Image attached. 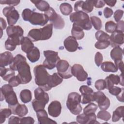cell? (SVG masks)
I'll use <instances>...</instances> for the list:
<instances>
[{
  "instance_id": "680465c9",
  "label": "cell",
  "mask_w": 124,
  "mask_h": 124,
  "mask_svg": "<svg viewBox=\"0 0 124 124\" xmlns=\"http://www.w3.org/2000/svg\"><path fill=\"white\" fill-rule=\"evenodd\" d=\"M115 65L118 69H119L123 73L124 71V62L122 60H117L114 61Z\"/></svg>"
},
{
  "instance_id": "bcb514c9",
  "label": "cell",
  "mask_w": 124,
  "mask_h": 124,
  "mask_svg": "<svg viewBox=\"0 0 124 124\" xmlns=\"http://www.w3.org/2000/svg\"><path fill=\"white\" fill-rule=\"evenodd\" d=\"M116 24L112 21H107L105 24V30L107 32L112 33L116 31Z\"/></svg>"
},
{
  "instance_id": "d590c367",
  "label": "cell",
  "mask_w": 124,
  "mask_h": 124,
  "mask_svg": "<svg viewBox=\"0 0 124 124\" xmlns=\"http://www.w3.org/2000/svg\"><path fill=\"white\" fill-rule=\"evenodd\" d=\"M23 61H26V58L20 54L16 55L14 58L11 63L9 65L10 68L14 71H17V66L21 62Z\"/></svg>"
},
{
  "instance_id": "c3c4849f",
  "label": "cell",
  "mask_w": 124,
  "mask_h": 124,
  "mask_svg": "<svg viewBox=\"0 0 124 124\" xmlns=\"http://www.w3.org/2000/svg\"><path fill=\"white\" fill-rule=\"evenodd\" d=\"M8 83L11 86H12L13 87H15L18 86L19 84H21V81L19 77L16 75L12 77L8 81Z\"/></svg>"
},
{
  "instance_id": "cb8c5ba5",
  "label": "cell",
  "mask_w": 124,
  "mask_h": 124,
  "mask_svg": "<svg viewBox=\"0 0 124 124\" xmlns=\"http://www.w3.org/2000/svg\"><path fill=\"white\" fill-rule=\"evenodd\" d=\"M14 57L9 51H5L0 54V67H5L12 62Z\"/></svg>"
},
{
  "instance_id": "2e32d148",
  "label": "cell",
  "mask_w": 124,
  "mask_h": 124,
  "mask_svg": "<svg viewBox=\"0 0 124 124\" xmlns=\"http://www.w3.org/2000/svg\"><path fill=\"white\" fill-rule=\"evenodd\" d=\"M78 123L81 124H95L96 122V116L95 113L89 114H85L84 113L78 114L76 118Z\"/></svg>"
},
{
  "instance_id": "60d3db41",
  "label": "cell",
  "mask_w": 124,
  "mask_h": 124,
  "mask_svg": "<svg viewBox=\"0 0 124 124\" xmlns=\"http://www.w3.org/2000/svg\"><path fill=\"white\" fill-rule=\"evenodd\" d=\"M98 108V106L93 103H89L88 105L84 107L83 109V113L85 114H89L95 113Z\"/></svg>"
},
{
  "instance_id": "8992f818",
  "label": "cell",
  "mask_w": 124,
  "mask_h": 124,
  "mask_svg": "<svg viewBox=\"0 0 124 124\" xmlns=\"http://www.w3.org/2000/svg\"><path fill=\"white\" fill-rule=\"evenodd\" d=\"M17 71H18L17 76L21 80V84H27L32 79L30 67L26 61H23L18 65Z\"/></svg>"
},
{
  "instance_id": "5bb4252c",
  "label": "cell",
  "mask_w": 124,
  "mask_h": 124,
  "mask_svg": "<svg viewBox=\"0 0 124 124\" xmlns=\"http://www.w3.org/2000/svg\"><path fill=\"white\" fill-rule=\"evenodd\" d=\"M71 72L72 75L79 81H84L88 78L87 73L84 70L82 66L79 64H74L71 67Z\"/></svg>"
},
{
  "instance_id": "f1b7e54d",
  "label": "cell",
  "mask_w": 124,
  "mask_h": 124,
  "mask_svg": "<svg viewBox=\"0 0 124 124\" xmlns=\"http://www.w3.org/2000/svg\"><path fill=\"white\" fill-rule=\"evenodd\" d=\"M26 54L28 60L32 63L36 62L40 59V52L39 49L37 47L34 46L31 51Z\"/></svg>"
},
{
  "instance_id": "11a10c76",
  "label": "cell",
  "mask_w": 124,
  "mask_h": 124,
  "mask_svg": "<svg viewBox=\"0 0 124 124\" xmlns=\"http://www.w3.org/2000/svg\"><path fill=\"white\" fill-rule=\"evenodd\" d=\"M123 14H124L123 10H122L120 9H118L116 10L114 13V16H113L114 18L115 21L117 22H118L119 21H120L123 16Z\"/></svg>"
},
{
  "instance_id": "7bdbcfd3",
  "label": "cell",
  "mask_w": 124,
  "mask_h": 124,
  "mask_svg": "<svg viewBox=\"0 0 124 124\" xmlns=\"http://www.w3.org/2000/svg\"><path fill=\"white\" fill-rule=\"evenodd\" d=\"M46 104L43 102L37 100L35 99H33L32 101V106L34 110L37 112L40 110L45 108Z\"/></svg>"
},
{
  "instance_id": "7c38bea8",
  "label": "cell",
  "mask_w": 124,
  "mask_h": 124,
  "mask_svg": "<svg viewBox=\"0 0 124 124\" xmlns=\"http://www.w3.org/2000/svg\"><path fill=\"white\" fill-rule=\"evenodd\" d=\"M93 6V0H78L75 3L74 10L76 12H83L87 14L92 12Z\"/></svg>"
},
{
  "instance_id": "3957f363",
  "label": "cell",
  "mask_w": 124,
  "mask_h": 124,
  "mask_svg": "<svg viewBox=\"0 0 124 124\" xmlns=\"http://www.w3.org/2000/svg\"><path fill=\"white\" fill-rule=\"evenodd\" d=\"M70 21L82 30H90L92 28V25L87 14L83 12H75L72 13L69 16Z\"/></svg>"
},
{
  "instance_id": "681fc988",
  "label": "cell",
  "mask_w": 124,
  "mask_h": 124,
  "mask_svg": "<svg viewBox=\"0 0 124 124\" xmlns=\"http://www.w3.org/2000/svg\"><path fill=\"white\" fill-rule=\"evenodd\" d=\"M94 86L98 91L104 90L106 88V82L105 80L102 79L97 80L95 82Z\"/></svg>"
},
{
  "instance_id": "ac0fdd59",
  "label": "cell",
  "mask_w": 124,
  "mask_h": 124,
  "mask_svg": "<svg viewBox=\"0 0 124 124\" xmlns=\"http://www.w3.org/2000/svg\"><path fill=\"white\" fill-rule=\"evenodd\" d=\"M65 48L69 52H75L78 49V44L74 37L70 36L67 37L63 42Z\"/></svg>"
},
{
  "instance_id": "6125c7cd",
  "label": "cell",
  "mask_w": 124,
  "mask_h": 124,
  "mask_svg": "<svg viewBox=\"0 0 124 124\" xmlns=\"http://www.w3.org/2000/svg\"><path fill=\"white\" fill-rule=\"evenodd\" d=\"M0 30H3L5 29L7 27V24H6V21L2 17L0 18Z\"/></svg>"
},
{
  "instance_id": "d4e9b609",
  "label": "cell",
  "mask_w": 124,
  "mask_h": 124,
  "mask_svg": "<svg viewBox=\"0 0 124 124\" xmlns=\"http://www.w3.org/2000/svg\"><path fill=\"white\" fill-rule=\"evenodd\" d=\"M34 94L35 99L43 102L46 104L48 103L49 100L48 94L41 88L38 87L35 89Z\"/></svg>"
},
{
  "instance_id": "484cf974",
  "label": "cell",
  "mask_w": 124,
  "mask_h": 124,
  "mask_svg": "<svg viewBox=\"0 0 124 124\" xmlns=\"http://www.w3.org/2000/svg\"><path fill=\"white\" fill-rule=\"evenodd\" d=\"M20 45L22 50L26 53L29 52L34 47L32 41L28 37H22L21 39Z\"/></svg>"
},
{
  "instance_id": "9f6ffc18",
  "label": "cell",
  "mask_w": 124,
  "mask_h": 124,
  "mask_svg": "<svg viewBox=\"0 0 124 124\" xmlns=\"http://www.w3.org/2000/svg\"><path fill=\"white\" fill-rule=\"evenodd\" d=\"M103 14L105 17L106 18H108L110 17L111 16L113 15V11L111 8L108 7H106L104 9Z\"/></svg>"
},
{
  "instance_id": "603a6c76",
  "label": "cell",
  "mask_w": 124,
  "mask_h": 124,
  "mask_svg": "<svg viewBox=\"0 0 124 124\" xmlns=\"http://www.w3.org/2000/svg\"><path fill=\"white\" fill-rule=\"evenodd\" d=\"M62 81L63 78L58 74V73H54L52 75H50L47 84L48 91L51 90L52 88L60 84Z\"/></svg>"
},
{
  "instance_id": "1f68e13d",
  "label": "cell",
  "mask_w": 124,
  "mask_h": 124,
  "mask_svg": "<svg viewBox=\"0 0 124 124\" xmlns=\"http://www.w3.org/2000/svg\"><path fill=\"white\" fill-rule=\"evenodd\" d=\"M101 69L106 72H116L118 71V68L111 62H104L101 64Z\"/></svg>"
},
{
  "instance_id": "8fae6325",
  "label": "cell",
  "mask_w": 124,
  "mask_h": 124,
  "mask_svg": "<svg viewBox=\"0 0 124 124\" xmlns=\"http://www.w3.org/2000/svg\"><path fill=\"white\" fill-rule=\"evenodd\" d=\"M94 101L96 102L101 110H106L110 106V100L101 91L94 92Z\"/></svg>"
},
{
  "instance_id": "7402d4cb",
  "label": "cell",
  "mask_w": 124,
  "mask_h": 124,
  "mask_svg": "<svg viewBox=\"0 0 124 124\" xmlns=\"http://www.w3.org/2000/svg\"><path fill=\"white\" fill-rule=\"evenodd\" d=\"M21 38L18 37H8L7 39L5 42V47L6 49L10 51L14 50L16 46L20 45Z\"/></svg>"
},
{
  "instance_id": "f907efd6",
  "label": "cell",
  "mask_w": 124,
  "mask_h": 124,
  "mask_svg": "<svg viewBox=\"0 0 124 124\" xmlns=\"http://www.w3.org/2000/svg\"><path fill=\"white\" fill-rule=\"evenodd\" d=\"M20 1L18 0H0V3L1 4H7L9 6H15L17 5Z\"/></svg>"
},
{
  "instance_id": "03108f58",
  "label": "cell",
  "mask_w": 124,
  "mask_h": 124,
  "mask_svg": "<svg viewBox=\"0 0 124 124\" xmlns=\"http://www.w3.org/2000/svg\"><path fill=\"white\" fill-rule=\"evenodd\" d=\"M120 82H119V84H121L122 86H124V75H123V73H122L120 76Z\"/></svg>"
},
{
  "instance_id": "d6986e66",
  "label": "cell",
  "mask_w": 124,
  "mask_h": 124,
  "mask_svg": "<svg viewBox=\"0 0 124 124\" xmlns=\"http://www.w3.org/2000/svg\"><path fill=\"white\" fill-rule=\"evenodd\" d=\"M6 33L8 37L22 38L24 31L19 26H9L6 29Z\"/></svg>"
},
{
  "instance_id": "db71d44e",
  "label": "cell",
  "mask_w": 124,
  "mask_h": 124,
  "mask_svg": "<svg viewBox=\"0 0 124 124\" xmlns=\"http://www.w3.org/2000/svg\"><path fill=\"white\" fill-rule=\"evenodd\" d=\"M124 88H120L119 87L117 86H113L112 88H111L110 89H109L108 90L109 93L113 95H115V96H117L123 90H124Z\"/></svg>"
},
{
  "instance_id": "9c48e42d",
  "label": "cell",
  "mask_w": 124,
  "mask_h": 124,
  "mask_svg": "<svg viewBox=\"0 0 124 124\" xmlns=\"http://www.w3.org/2000/svg\"><path fill=\"white\" fill-rule=\"evenodd\" d=\"M58 74L64 79L71 78L73 75L71 72V66L68 62L64 60H60L56 66Z\"/></svg>"
},
{
  "instance_id": "277c9868",
  "label": "cell",
  "mask_w": 124,
  "mask_h": 124,
  "mask_svg": "<svg viewBox=\"0 0 124 124\" xmlns=\"http://www.w3.org/2000/svg\"><path fill=\"white\" fill-rule=\"evenodd\" d=\"M81 96L77 92L70 93L66 101V106L69 110L74 115H78L82 110L80 105Z\"/></svg>"
},
{
  "instance_id": "4316f807",
  "label": "cell",
  "mask_w": 124,
  "mask_h": 124,
  "mask_svg": "<svg viewBox=\"0 0 124 124\" xmlns=\"http://www.w3.org/2000/svg\"><path fill=\"white\" fill-rule=\"evenodd\" d=\"M106 82V88L109 90L114 85H118L120 82V77L118 75L110 74L105 79Z\"/></svg>"
},
{
  "instance_id": "f6af8a7d",
  "label": "cell",
  "mask_w": 124,
  "mask_h": 124,
  "mask_svg": "<svg viewBox=\"0 0 124 124\" xmlns=\"http://www.w3.org/2000/svg\"><path fill=\"white\" fill-rule=\"evenodd\" d=\"M96 118L105 121H108L111 118V114L105 110H101L98 112Z\"/></svg>"
},
{
  "instance_id": "b9f144b4",
  "label": "cell",
  "mask_w": 124,
  "mask_h": 124,
  "mask_svg": "<svg viewBox=\"0 0 124 124\" xmlns=\"http://www.w3.org/2000/svg\"><path fill=\"white\" fill-rule=\"evenodd\" d=\"M90 21L92 25H93L94 28L96 30L99 31V30L102 28V21L98 17L95 16H92L90 17Z\"/></svg>"
},
{
  "instance_id": "d6a6232c",
  "label": "cell",
  "mask_w": 124,
  "mask_h": 124,
  "mask_svg": "<svg viewBox=\"0 0 124 124\" xmlns=\"http://www.w3.org/2000/svg\"><path fill=\"white\" fill-rule=\"evenodd\" d=\"M31 1L35 5L37 9L41 11H43L45 12L47 11L50 7L48 3L45 0H31Z\"/></svg>"
},
{
  "instance_id": "7a4b0ae2",
  "label": "cell",
  "mask_w": 124,
  "mask_h": 124,
  "mask_svg": "<svg viewBox=\"0 0 124 124\" xmlns=\"http://www.w3.org/2000/svg\"><path fill=\"white\" fill-rule=\"evenodd\" d=\"M33 73L36 85L44 91H48L47 84L50 75L45 66L43 64L35 66L33 68Z\"/></svg>"
},
{
  "instance_id": "6da1fadb",
  "label": "cell",
  "mask_w": 124,
  "mask_h": 124,
  "mask_svg": "<svg viewBox=\"0 0 124 124\" xmlns=\"http://www.w3.org/2000/svg\"><path fill=\"white\" fill-rule=\"evenodd\" d=\"M22 17L24 21H28L33 25L43 26L49 20L45 14L35 12L28 8L25 9L22 11Z\"/></svg>"
},
{
  "instance_id": "5b68a950",
  "label": "cell",
  "mask_w": 124,
  "mask_h": 124,
  "mask_svg": "<svg viewBox=\"0 0 124 124\" xmlns=\"http://www.w3.org/2000/svg\"><path fill=\"white\" fill-rule=\"evenodd\" d=\"M5 100L8 107L14 106L18 103L16 94L10 85L4 84L0 89V100Z\"/></svg>"
},
{
  "instance_id": "e7e4bbea",
  "label": "cell",
  "mask_w": 124,
  "mask_h": 124,
  "mask_svg": "<svg viewBox=\"0 0 124 124\" xmlns=\"http://www.w3.org/2000/svg\"><path fill=\"white\" fill-rule=\"evenodd\" d=\"M124 89L117 96H116L117 99L122 102H124Z\"/></svg>"
},
{
  "instance_id": "44dd1931",
  "label": "cell",
  "mask_w": 124,
  "mask_h": 124,
  "mask_svg": "<svg viewBox=\"0 0 124 124\" xmlns=\"http://www.w3.org/2000/svg\"><path fill=\"white\" fill-rule=\"evenodd\" d=\"M36 112L37 118L38 123L40 124H57V122L53 121L51 119L48 117L46 111L43 109L40 110Z\"/></svg>"
},
{
  "instance_id": "be15d7a7",
  "label": "cell",
  "mask_w": 124,
  "mask_h": 124,
  "mask_svg": "<svg viewBox=\"0 0 124 124\" xmlns=\"http://www.w3.org/2000/svg\"><path fill=\"white\" fill-rule=\"evenodd\" d=\"M105 4H107L110 7L114 6L116 3L117 2V0H104Z\"/></svg>"
},
{
  "instance_id": "30bf717a",
  "label": "cell",
  "mask_w": 124,
  "mask_h": 124,
  "mask_svg": "<svg viewBox=\"0 0 124 124\" xmlns=\"http://www.w3.org/2000/svg\"><path fill=\"white\" fill-rule=\"evenodd\" d=\"M3 15L6 17L9 26L14 25L19 18L18 11L13 6H6L2 10Z\"/></svg>"
},
{
  "instance_id": "ab89813d",
  "label": "cell",
  "mask_w": 124,
  "mask_h": 124,
  "mask_svg": "<svg viewBox=\"0 0 124 124\" xmlns=\"http://www.w3.org/2000/svg\"><path fill=\"white\" fill-rule=\"evenodd\" d=\"M12 114L10 108H2L0 110V123L1 124L5 121L6 118H8Z\"/></svg>"
},
{
  "instance_id": "f35d334b",
  "label": "cell",
  "mask_w": 124,
  "mask_h": 124,
  "mask_svg": "<svg viewBox=\"0 0 124 124\" xmlns=\"http://www.w3.org/2000/svg\"><path fill=\"white\" fill-rule=\"evenodd\" d=\"M60 10L61 13L64 16H68L70 15L72 11L73 8L71 4L67 2H63L60 5Z\"/></svg>"
},
{
  "instance_id": "ee69618b",
  "label": "cell",
  "mask_w": 124,
  "mask_h": 124,
  "mask_svg": "<svg viewBox=\"0 0 124 124\" xmlns=\"http://www.w3.org/2000/svg\"><path fill=\"white\" fill-rule=\"evenodd\" d=\"M96 40L99 41L109 40V35L103 31H98L95 34Z\"/></svg>"
},
{
  "instance_id": "74e56055",
  "label": "cell",
  "mask_w": 124,
  "mask_h": 124,
  "mask_svg": "<svg viewBox=\"0 0 124 124\" xmlns=\"http://www.w3.org/2000/svg\"><path fill=\"white\" fill-rule=\"evenodd\" d=\"M124 106L118 107L113 112L112 114V121L116 122L118 121L121 118L124 117Z\"/></svg>"
},
{
  "instance_id": "4dcf8cb0",
  "label": "cell",
  "mask_w": 124,
  "mask_h": 124,
  "mask_svg": "<svg viewBox=\"0 0 124 124\" xmlns=\"http://www.w3.org/2000/svg\"><path fill=\"white\" fill-rule=\"evenodd\" d=\"M71 34L73 37H74L77 40H81L84 37V32L83 30L77 26L75 24L73 23L72 26V29L71 30Z\"/></svg>"
},
{
  "instance_id": "6f0895ef",
  "label": "cell",
  "mask_w": 124,
  "mask_h": 124,
  "mask_svg": "<svg viewBox=\"0 0 124 124\" xmlns=\"http://www.w3.org/2000/svg\"><path fill=\"white\" fill-rule=\"evenodd\" d=\"M121 32H124V22L123 20H120L116 24V31Z\"/></svg>"
},
{
  "instance_id": "83f0119b",
  "label": "cell",
  "mask_w": 124,
  "mask_h": 124,
  "mask_svg": "<svg viewBox=\"0 0 124 124\" xmlns=\"http://www.w3.org/2000/svg\"><path fill=\"white\" fill-rule=\"evenodd\" d=\"M28 36L32 42L42 40L43 33L41 28L33 29L31 30L28 32Z\"/></svg>"
},
{
  "instance_id": "9a60e30c",
  "label": "cell",
  "mask_w": 124,
  "mask_h": 124,
  "mask_svg": "<svg viewBox=\"0 0 124 124\" xmlns=\"http://www.w3.org/2000/svg\"><path fill=\"white\" fill-rule=\"evenodd\" d=\"M124 32L115 31L109 36V41L111 46L114 47L115 46H120L123 45L124 42Z\"/></svg>"
},
{
  "instance_id": "4fadbf2b",
  "label": "cell",
  "mask_w": 124,
  "mask_h": 124,
  "mask_svg": "<svg viewBox=\"0 0 124 124\" xmlns=\"http://www.w3.org/2000/svg\"><path fill=\"white\" fill-rule=\"evenodd\" d=\"M79 91L82 97L81 102L86 104L94 101V92L93 90L87 85H82L79 88Z\"/></svg>"
},
{
  "instance_id": "ffe728a7",
  "label": "cell",
  "mask_w": 124,
  "mask_h": 124,
  "mask_svg": "<svg viewBox=\"0 0 124 124\" xmlns=\"http://www.w3.org/2000/svg\"><path fill=\"white\" fill-rule=\"evenodd\" d=\"M11 109L12 114L22 117L26 115L28 113V109L24 104H20L19 103L14 106L9 107Z\"/></svg>"
},
{
  "instance_id": "816d5d0a",
  "label": "cell",
  "mask_w": 124,
  "mask_h": 124,
  "mask_svg": "<svg viewBox=\"0 0 124 124\" xmlns=\"http://www.w3.org/2000/svg\"><path fill=\"white\" fill-rule=\"evenodd\" d=\"M34 123V119L31 117H22L20 118L19 124H33Z\"/></svg>"
},
{
  "instance_id": "52a82bcc",
  "label": "cell",
  "mask_w": 124,
  "mask_h": 124,
  "mask_svg": "<svg viewBox=\"0 0 124 124\" xmlns=\"http://www.w3.org/2000/svg\"><path fill=\"white\" fill-rule=\"evenodd\" d=\"M44 55L46 59L43 62V65L46 68L49 70L54 68L57 62L60 60L58 52L50 50H45Z\"/></svg>"
},
{
  "instance_id": "f546056e",
  "label": "cell",
  "mask_w": 124,
  "mask_h": 124,
  "mask_svg": "<svg viewBox=\"0 0 124 124\" xmlns=\"http://www.w3.org/2000/svg\"><path fill=\"white\" fill-rule=\"evenodd\" d=\"M0 67V75L4 80L8 81L12 77L15 76V71L11 68H6L5 67Z\"/></svg>"
},
{
  "instance_id": "e575fe53",
  "label": "cell",
  "mask_w": 124,
  "mask_h": 124,
  "mask_svg": "<svg viewBox=\"0 0 124 124\" xmlns=\"http://www.w3.org/2000/svg\"><path fill=\"white\" fill-rule=\"evenodd\" d=\"M53 25L49 24L41 28L43 33V40H46L51 38L53 32Z\"/></svg>"
},
{
  "instance_id": "91938a15",
  "label": "cell",
  "mask_w": 124,
  "mask_h": 124,
  "mask_svg": "<svg viewBox=\"0 0 124 124\" xmlns=\"http://www.w3.org/2000/svg\"><path fill=\"white\" fill-rule=\"evenodd\" d=\"M20 117H17L15 116H12L9 118L8 120V124H19V120Z\"/></svg>"
},
{
  "instance_id": "836d02e7",
  "label": "cell",
  "mask_w": 124,
  "mask_h": 124,
  "mask_svg": "<svg viewBox=\"0 0 124 124\" xmlns=\"http://www.w3.org/2000/svg\"><path fill=\"white\" fill-rule=\"evenodd\" d=\"M110 55L114 61L117 60H122L123 50L120 46H115L111 50Z\"/></svg>"
},
{
  "instance_id": "ba28073f",
  "label": "cell",
  "mask_w": 124,
  "mask_h": 124,
  "mask_svg": "<svg viewBox=\"0 0 124 124\" xmlns=\"http://www.w3.org/2000/svg\"><path fill=\"white\" fill-rule=\"evenodd\" d=\"M44 14L47 16L50 24H52L55 29H62L63 28L65 25L64 20L52 7H50Z\"/></svg>"
},
{
  "instance_id": "f5cc1de1",
  "label": "cell",
  "mask_w": 124,
  "mask_h": 124,
  "mask_svg": "<svg viewBox=\"0 0 124 124\" xmlns=\"http://www.w3.org/2000/svg\"><path fill=\"white\" fill-rule=\"evenodd\" d=\"M103 55L100 52H97L95 53V55L94 56V62L95 63V64L98 67H99L102 64L103 62Z\"/></svg>"
},
{
  "instance_id": "94428289",
  "label": "cell",
  "mask_w": 124,
  "mask_h": 124,
  "mask_svg": "<svg viewBox=\"0 0 124 124\" xmlns=\"http://www.w3.org/2000/svg\"><path fill=\"white\" fill-rule=\"evenodd\" d=\"M105 3L104 0H93V5L97 8H100L104 7Z\"/></svg>"
},
{
  "instance_id": "8d00e7d4",
  "label": "cell",
  "mask_w": 124,
  "mask_h": 124,
  "mask_svg": "<svg viewBox=\"0 0 124 124\" xmlns=\"http://www.w3.org/2000/svg\"><path fill=\"white\" fill-rule=\"evenodd\" d=\"M21 101L24 103L30 102L32 99V94L30 90L28 89H24L22 90L19 94Z\"/></svg>"
},
{
  "instance_id": "e0dca14e",
  "label": "cell",
  "mask_w": 124,
  "mask_h": 124,
  "mask_svg": "<svg viewBox=\"0 0 124 124\" xmlns=\"http://www.w3.org/2000/svg\"><path fill=\"white\" fill-rule=\"evenodd\" d=\"M62 111V105L61 103L55 100L51 102L48 107V113L52 117H58Z\"/></svg>"
},
{
  "instance_id": "7dc6e473",
  "label": "cell",
  "mask_w": 124,
  "mask_h": 124,
  "mask_svg": "<svg viewBox=\"0 0 124 124\" xmlns=\"http://www.w3.org/2000/svg\"><path fill=\"white\" fill-rule=\"evenodd\" d=\"M110 45V42L109 40L99 41H97L95 45L94 46L96 48L98 49H104L107 48Z\"/></svg>"
}]
</instances>
